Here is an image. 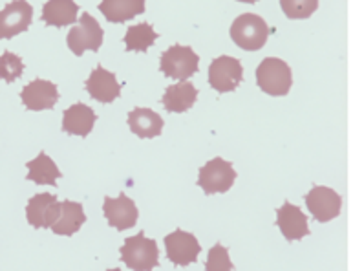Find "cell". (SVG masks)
<instances>
[{
	"label": "cell",
	"mask_w": 353,
	"mask_h": 271,
	"mask_svg": "<svg viewBox=\"0 0 353 271\" xmlns=\"http://www.w3.org/2000/svg\"><path fill=\"white\" fill-rule=\"evenodd\" d=\"M121 262L134 271H154L159 266V250L156 240L147 239L145 233L125 239L121 245Z\"/></svg>",
	"instance_id": "6da1fadb"
},
{
	"label": "cell",
	"mask_w": 353,
	"mask_h": 271,
	"mask_svg": "<svg viewBox=\"0 0 353 271\" xmlns=\"http://www.w3.org/2000/svg\"><path fill=\"white\" fill-rule=\"evenodd\" d=\"M269 33L271 30H269L268 22L254 13H243L232 22L231 26L232 43L245 52H256V50L264 48Z\"/></svg>",
	"instance_id": "7a4b0ae2"
},
{
	"label": "cell",
	"mask_w": 353,
	"mask_h": 271,
	"mask_svg": "<svg viewBox=\"0 0 353 271\" xmlns=\"http://www.w3.org/2000/svg\"><path fill=\"white\" fill-rule=\"evenodd\" d=\"M256 85L269 96H288L291 85H293V74H291L290 64L276 57L264 59L256 68Z\"/></svg>",
	"instance_id": "3957f363"
},
{
	"label": "cell",
	"mask_w": 353,
	"mask_h": 271,
	"mask_svg": "<svg viewBox=\"0 0 353 271\" xmlns=\"http://www.w3.org/2000/svg\"><path fill=\"white\" fill-rule=\"evenodd\" d=\"M159 68L165 77L176 81H187L200 68V57L189 46L174 44L169 50H165L159 57Z\"/></svg>",
	"instance_id": "277c9868"
},
{
	"label": "cell",
	"mask_w": 353,
	"mask_h": 271,
	"mask_svg": "<svg viewBox=\"0 0 353 271\" xmlns=\"http://www.w3.org/2000/svg\"><path fill=\"white\" fill-rule=\"evenodd\" d=\"M77 21L79 22L70 30L68 37H66L68 48L77 57L85 54L86 50L97 52L103 44V28L99 26V22L95 21L90 13H83Z\"/></svg>",
	"instance_id": "5b68a950"
},
{
	"label": "cell",
	"mask_w": 353,
	"mask_h": 271,
	"mask_svg": "<svg viewBox=\"0 0 353 271\" xmlns=\"http://www.w3.org/2000/svg\"><path fill=\"white\" fill-rule=\"evenodd\" d=\"M236 180V170L223 158H214L207 161L198 174V185L203 189L205 194H221L227 192Z\"/></svg>",
	"instance_id": "8992f818"
},
{
	"label": "cell",
	"mask_w": 353,
	"mask_h": 271,
	"mask_svg": "<svg viewBox=\"0 0 353 271\" xmlns=\"http://www.w3.org/2000/svg\"><path fill=\"white\" fill-rule=\"evenodd\" d=\"M243 79L242 63L229 55L216 57L209 66V85L220 94L236 90Z\"/></svg>",
	"instance_id": "52a82bcc"
},
{
	"label": "cell",
	"mask_w": 353,
	"mask_h": 271,
	"mask_svg": "<svg viewBox=\"0 0 353 271\" xmlns=\"http://www.w3.org/2000/svg\"><path fill=\"white\" fill-rule=\"evenodd\" d=\"M165 250L169 261L176 266H189L198 261L201 253V245L192 233L183 229H176L174 233L165 237Z\"/></svg>",
	"instance_id": "ba28073f"
},
{
	"label": "cell",
	"mask_w": 353,
	"mask_h": 271,
	"mask_svg": "<svg viewBox=\"0 0 353 271\" xmlns=\"http://www.w3.org/2000/svg\"><path fill=\"white\" fill-rule=\"evenodd\" d=\"M306 208L310 209V213L316 222L326 223L341 214L343 198L330 187L315 185L311 187V191L306 194Z\"/></svg>",
	"instance_id": "9c48e42d"
},
{
	"label": "cell",
	"mask_w": 353,
	"mask_h": 271,
	"mask_svg": "<svg viewBox=\"0 0 353 271\" xmlns=\"http://www.w3.org/2000/svg\"><path fill=\"white\" fill-rule=\"evenodd\" d=\"M33 8L28 0H13L0 10V39H13L32 26Z\"/></svg>",
	"instance_id": "30bf717a"
},
{
	"label": "cell",
	"mask_w": 353,
	"mask_h": 271,
	"mask_svg": "<svg viewBox=\"0 0 353 271\" xmlns=\"http://www.w3.org/2000/svg\"><path fill=\"white\" fill-rule=\"evenodd\" d=\"M103 213H105L108 223L117 231H127V229L134 228L137 223V217H139L136 203L127 194H119L117 198L106 197L103 202Z\"/></svg>",
	"instance_id": "8fae6325"
},
{
	"label": "cell",
	"mask_w": 353,
	"mask_h": 271,
	"mask_svg": "<svg viewBox=\"0 0 353 271\" xmlns=\"http://www.w3.org/2000/svg\"><path fill=\"white\" fill-rule=\"evenodd\" d=\"M59 213H61V202L55 194H48V192L32 197L26 205L28 223H32L35 229L52 228Z\"/></svg>",
	"instance_id": "7c38bea8"
},
{
	"label": "cell",
	"mask_w": 353,
	"mask_h": 271,
	"mask_svg": "<svg viewBox=\"0 0 353 271\" xmlns=\"http://www.w3.org/2000/svg\"><path fill=\"white\" fill-rule=\"evenodd\" d=\"M21 99L28 110H50L59 101L57 85H53L52 81L35 79L22 88Z\"/></svg>",
	"instance_id": "4fadbf2b"
},
{
	"label": "cell",
	"mask_w": 353,
	"mask_h": 271,
	"mask_svg": "<svg viewBox=\"0 0 353 271\" xmlns=\"http://www.w3.org/2000/svg\"><path fill=\"white\" fill-rule=\"evenodd\" d=\"M86 92L95 101L112 103L121 96V85L117 83L116 75L112 72L97 66L86 79Z\"/></svg>",
	"instance_id": "5bb4252c"
},
{
	"label": "cell",
	"mask_w": 353,
	"mask_h": 271,
	"mask_svg": "<svg viewBox=\"0 0 353 271\" xmlns=\"http://www.w3.org/2000/svg\"><path fill=\"white\" fill-rule=\"evenodd\" d=\"M276 225L284 234V239L302 240L310 234V225H307V217L302 213L301 208L293 203L285 202L280 209H276Z\"/></svg>",
	"instance_id": "9a60e30c"
},
{
	"label": "cell",
	"mask_w": 353,
	"mask_h": 271,
	"mask_svg": "<svg viewBox=\"0 0 353 271\" xmlns=\"http://www.w3.org/2000/svg\"><path fill=\"white\" fill-rule=\"evenodd\" d=\"M95 121H97L95 112L85 103H77V105H72V107L64 110L63 130L66 134H72V136L86 138L92 132Z\"/></svg>",
	"instance_id": "2e32d148"
},
{
	"label": "cell",
	"mask_w": 353,
	"mask_h": 271,
	"mask_svg": "<svg viewBox=\"0 0 353 271\" xmlns=\"http://www.w3.org/2000/svg\"><path fill=\"white\" fill-rule=\"evenodd\" d=\"M196 99H198V90L190 81H179L176 85H170L165 90L161 103L167 108V112H174V114H181L187 112L189 108L194 107Z\"/></svg>",
	"instance_id": "e0dca14e"
},
{
	"label": "cell",
	"mask_w": 353,
	"mask_h": 271,
	"mask_svg": "<svg viewBox=\"0 0 353 271\" xmlns=\"http://www.w3.org/2000/svg\"><path fill=\"white\" fill-rule=\"evenodd\" d=\"M163 117L159 116L158 112L150 110V108H134L128 114V127L136 136L139 138H158L161 130H163Z\"/></svg>",
	"instance_id": "ac0fdd59"
},
{
	"label": "cell",
	"mask_w": 353,
	"mask_h": 271,
	"mask_svg": "<svg viewBox=\"0 0 353 271\" xmlns=\"http://www.w3.org/2000/svg\"><path fill=\"white\" fill-rule=\"evenodd\" d=\"M83 223H86V214L83 211V205L79 202L64 200V202H61V213H59L57 220L53 222L50 229L55 234H61V237H72L83 228Z\"/></svg>",
	"instance_id": "d6986e66"
},
{
	"label": "cell",
	"mask_w": 353,
	"mask_h": 271,
	"mask_svg": "<svg viewBox=\"0 0 353 271\" xmlns=\"http://www.w3.org/2000/svg\"><path fill=\"white\" fill-rule=\"evenodd\" d=\"M79 4L75 0H48L43 6V21L48 26H72L77 21Z\"/></svg>",
	"instance_id": "ffe728a7"
},
{
	"label": "cell",
	"mask_w": 353,
	"mask_h": 271,
	"mask_svg": "<svg viewBox=\"0 0 353 271\" xmlns=\"http://www.w3.org/2000/svg\"><path fill=\"white\" fill-rule=\"evenodd\" d=\"M101 13L108 22H127L145 13V0H101Z\"/></svg>",
	"instance_id": "44dd1931"
},
{
	"label": "cell",
	"mask_w": 353,
	"mask_h": 271,
	"mask_svg": "<svg viewBox=\"0 0 353 271\" xmlns=\"http://www.w3.org/2000/svg\"><path fill=\"white\" fill-rule=\"evenodd\" d=\"M28 180H32L37 185H57V180L63 176L55 161L46 154L39 152L35 160L28 161Z\"/></svg>",
	"instance_id": "7402d4cb"
},
{
	"label": "cell",
	"mask_w": 353,
	"mask_h": 271,
	"mask_svg": "<svg viewBox=\"0 0 353 271\" xmlns=\"http://www.w3.org/2000/svg\"><path fill=\"white\" fill-rule=\"evenodd\" d=\"M158 37L159 33L154 32L150 24L143 22V24L128 28L127 35H125V46H127L128 52H147Z\"/></svg>",
	"instance_id": "603a6c76"
},
{
	"label": "cell",
	"mask_w": 353,
	"mask_h": 271,
	"mask_svg": "<svg viewBox=\"0 0 353 271\" xmlns=\"http://www.w3.org/2000/svg\"><path fill=\"white\" fill-rule=\"evenodd\" d=\"M280 8L288 19H310L319 8V0H280Z\"/></svg>",
	"instance_id": "cb8c5ba5"
},
{
	"label": "cell",
	"mask_w": 353,
	"mask_h": 271,
	"mask_svg": "<svg viewBox=\"0 0 353 271\" xmlns=\"http://www.w3.org/2000/svg\"><path fill=\"white\" fill-rule=\"evenodd\" d=\"M22 72H24V63L19 55L11 54V52H4L0 55V77L6 83L17 81L22 75Z\"/></svg>",
	"instance_id": "d4e9b609"
},
{
	"label": "cell",
	"mask_w": 353,
	"mask_h": 271,
	"mask_svg": "<svg viewBox=\"0 0 353 271\" xmlns=\"http://www.w3.org/2000/svg\"><path fill=\"white\" fill-rule=\"evenodd\" d=\"M232 268L234 266H232L227 248H223L221 244L212 245L209 257H207L205 271H232Z\"/></svg>",
	"instance_id": "484cf974"
},
{
	"label": "cell",
	"mask_w": 353,
	"mask_h": 271,
	"mask_svg": "<svg viewBox=\"0 0 353 271\" xmlns=\"http://www.w3.org/2000/svg\"><path fill=\"white\" fill-rule=\"evenodd\" d=\"M238 2H245V4H254V2H259V0H238Z\"/></svg>",
	"instance_id": "4316f807"
},
{
	"label": "cell",
	"mask_w": 353,
	"mask_h": 271,
	"mask_svg": "<svg viewBox=\"0 0 353 271\" xmlns=\"http://www.w3.org/2000/svg\"><path fill=\"white\" fill-rule=\"evenodd\" d=\"M108 271H121V270H119V268H112V270H108Z\"/></svg>",
	"instance_id": "83f0119b"
}]
</instances>
